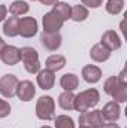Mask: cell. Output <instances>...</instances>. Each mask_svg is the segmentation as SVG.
Segmentation results:
<instances>
[{
    "instance_id": "obj_1",
    "label": "cell",
    "mask_w": 127,
    "mask_h": 128,
    "mask_svg": "<svg viewBox=\"0 0 127 128\" xmlns=\"http://www.w3.org/2000/svg\"><path fill=\"white\" fill-rule=\"evenodd\" d=\"M100 100V94L96 88H88L85 91H81L78 96H75V101H73V109L78 112H87L90 109L96 107V104Z\"/></svg>"
},
{
    "instance_id": "obj_2",
    "label": "cell",
    "mask_w": 127,
    "mask_h": 128,
    "mask_svg": "<svg viewBox=\"0 0 127 128\" xmlns=\"http://www.w3.org/2000/svg\"><path fill=\"white\" fill-rule=\"evenodd\" d=\"M36 116L40 121H52L55 118V101L49 96H42L36 103Z\"/></svg>"
},
{
    "instance_id": "obj_3",
    "label": "cell",
    "mask_w": 127,
    "mask_h": 128,
    "mask_svg": "<svg viewBox=\"0 0 127 128\" xmlns=\"http://www.w3.org/2000/svg\"><path fill=\"white\" fill-rule=\"evenodd\" d=\"M21 51V61L24 64V68L27 73L36 74L40 70V63H39V54L32 46H24L20 49Z\"/></svg>"
},
{
    "instance_id": "obj_4",
    "label": "cell",
    "mask_w": 127,
    "mask_h": 128,
    "mask_svg": "<svg viewBox=\"0 0 127 128\" xmlns=\"http://www.w3.org/2000/svg\"><path fill=\"white\" fill-rule=\"evenodd\" d=\"M105 124V119L102 116L100 110H87L79 115V127H88V128H102Z\"/></svg>"
},
{
    "instance_id": "obj_5",
    "label": "cell",
    "mask_w": 127,
    "mask_h": 128,
    "mask_svg": "<svg viewBox=\"0 0 127 128\" xmlns=\"http://www.w3.org/2000/svg\"><path fill=\"white\" fill-rule=\"evenodd\" d=\"M18 78L15 74H3L0 78V94L5 98H12L17 94Z\"/></svg>"
},
{
    "instance_id": "obj_6",
    "label": "cell",
    "mask_w": 127,
    "mask_h": 128,
    "mask_svg": "<svg viewBox=\"0 0 127 128\" xmlns=\"http://www.w3.org/2000/svg\"><path fill=\"white\" fill-rule=\"evenodd\" d=\"M37 33V21L32 16H23L18 20V34L29 39Z\"/></svg>"
},
{
    "instance_id": "obj_7",
    "label": "cell",
    "mask_w": 127,
    "mask_h": 128,
    "mask_svg": "<svg viewBox=\"0 0 127 128\" xmlns=\"http://www.w3.org/2000/svg\"><path fill=\"white\" fill-rule=\"evenodd\" d=\"M64 21L60 20L54 12H46L42 16V27L45 33H58L60 28L63 27Z\"/></svg>"
},
{
    "instance_id": "obj_8",
    "label": "cell",
    "mask_w": 127,
    "mask_h": 128,
    "mask_svg": "<svg viewBox=\"0 0 127 128\" xmlns=\"http://www.w3.org/2000/svg\"><path fill=\"white\" fill-rule=\"evenodd\" d=\"M61 42H63V37L60 33L42 32V34H40V45L48 51H57L61 46Z\"/></svg>"
},
{
    "instance_id": "obj_9",
    "label": "cell",
    "mask_w": 127,
    "mask_h": 128,
    "mask_svg": "<svg viewBox=\"0 0 127 128\" xmlns=\"http://www.w3.org/2000/svg\"><path fill=\"white\" fill-rule=\"evenodd\" d=\"M0 60L5 64H8V66L18 64L20 60H21V51H20V48L12 46V45H6L3 48V51L0 52Z\"/></svg>"
},
{
    "instance_id": "obj_10",
    "label": "cell",
    "mask_w": 127,
    "mask_h": 128,
    "mask_svg": "<svg viewBox=\"0 0 127 128\" xmlns=\"http://www.w3.org/2000/svg\"><path fill=\"white\" fill-rule=\"evenodd\" d=\"M102 112V116L105 121L108 122H117L120 115H121V107H120V103L117 101H109L103 106V109L100 110Z\"/></svg>"
},
{
    "instance_id": "obj_11",
    "label": "cell",
    "mask_w": 127,
    "mask_h": 128,
    "mask_svg": "<svg viewBox=\"0 0 127 128\" xmlns=\"http://www.w3.org/2000/svg\"><path fill=\"white\" fill-rule=\"evenodd\" d=\"M100 43H102L105 48H108L111 52H112V51H117V49L121 48V39H120L118 33L114 32V30H108V32L103 33V34H102V40H100Z\"/></svg>"
},
{
    "instance_id": "obj_12",
    "label": "cell",
    "mask_w": 127,
    "mask_h": 128,
    "mask_svg": "<svg viewBox=\"0 0 127 128\" xmlns=\"http://www.w3.org/2000/svg\"><path fill=\"white\" fill-rule=\"evenodd\" d=\"M36 94V88L33 85V82L30 80H21L18 82V86H17V94L21 101H30Z\"/></svg>"
},
{
    "instance_id": "obj_13",
    "label": "cell",
    "mask_w": 127,
    "mask_h": 128,
    "mask_svg": "<svg viewBox=\"0 0 127 128\" xmlns=\"http://www.w3.org/2000/svg\"><path fill=\"white\" fill-rule=\"evenodd\" d=\"M36 82L39 85V88L42 90H51L55 84V76H54V72L48 70V68H43V70H39L37 72V76H36Z\"/></svg>"
},
{
    "instance_id": "obj_14",
    "label": "cell",
    "mask_w": 127,
    "mask_h": 128,
    "mask_svg": "<svg viewBox=\"0 0 127 128\" xmlns=\"http://www.w3.org/2000/svg\"><path fill=\"white\" fill-rule=\"evenodd\" d=\"M81 74H82L84 80L88 82V84H97L102 79V70L97 66H93V64H88V66L82 67Z\"/></svg>"
},
{
    "instance_id": "obj_15",
    "label": "cell",
    "mask_w": 127,
    "mask_h": 128,
    "mask_svg": "<svg viewBox=\"0 0 127 128\" xmlns=\"http://www.w3.org/2000/svg\"><path fill=\"white\" fill-rule=\"evenodd\" d=\"M90 57H91V60L96 61V63H103V61L109 60V57H111V51H109L108 48H105L102 43H97V45H94V46L91 48V51H90Z\"/></svg>"
},
{
    "instance_id": "obj_16",
    "label": "cell",
    "mask_w": 127,
    "mask_h": 128,
    "mask_svg": "<svg viewBox=\"0 0 127 128\" xmlns=\"http://www.w3.org/2000/svg\"><path fill=\"white\" fill-rule=\"evenodd\" d=\"M64 66H66V58L60 54H54V55H49L45 61V68L51 70V72H58L61 70Z\"/></svg>"
},
{
    "instance_id": "obj_17",
    "label": "cell",
    "mask_w": 127,
    "mask_h": 128,
    "mask_svg": "<svg viewBox=\"0 0 127 128\" xmlns=\"http://www.w3.org/2000/svg\"><path fill=\"white\" fill-rule=\"evenodd\" d=\"M60 86L63 88L64 91H75L79 86V79L73 73H66L60 79Z\"/></svg>"
},
{
    "instance_id": "obj_18",
    "label": "cell",
    "mask_w": 127,
    "mask_h": 128,
    "mask_svg": "<svg viewBox=\"0 0 127 128\" xmlns=\"http://www.w3.org/2000/svg\"><path fill=\"white\" fill-rule=\"evenodd\" d=\"M51 12H54L60 20L67 21V20H70L72 6H70V4H67V3H64V2H57V3L52 6V10H51Z\"/></svg>"
},
{
    "instance_id": "obj_19",
    "label": "cell",
    "mask_w": 127,
    "mask_h": 128,
    "mask_svg": "<svg viewBox=\"0 0 127 128\" xmlns=\"http://www.w3.org/2000/svg\"><path fill=\"white\" fill-rule=\"evenodd\" d=\"M29 9H30V6L27 4V2H24V0H15V2H12L9 4L8 10H9V14L12 16H21V15H26L29 12Z\"/></svg>"
},
{
    "instance_id": "obj_20",
    "label": "cell",
    "mask_w": 127,
    "mask_h": 128,
    "mask_svg": "<svg viewBox=\"0 0 127 128\" xmlns=\"http://www.w3.org/2000/svg\"><path fill=\"white\" fill-rule=\"evenodd\" d=\"M18 16H9L5 24H3V33L8 37H15L18 36Z\"/></svg>"
},
{
    "instance_id": "obj_21",
    "label": "cell",
    "mask_w": 127,
    "mask_h": 128,
    "mask_svg": "<svg viewBox=\"0 0 127 128\" xmlns=\"http://www.w3.org/2000/svg\"><path fill=\"white\" fill-rule=\"evenodd\" d=\"M73 101H75V94L72 91H64L58 96V106L63 110H73Z\"/></svg>"
},
{
    "instance_id": "obj_22",
    "label": "cell",
    "mask_w": 127,
    "mask_h": 128,
    "mask_svg": "<svg viewBox=\"0 0 127 128\" xmlns=\"http://www.w3.org/2000/svg\"><path fill=\"white\" fill-rule=\"evenodd\" d=\"M111 97H112L114 101H117V103H124V101H127V84L118 82L117 86H115V90L112 91Z\"/></svg>"
},
{
    "instance_id": "obj_23",
    "label": "cell",
    "mask_w": 127,
    "mask_h": 128,
    "mask_svg": "<svg viewBox=\"0 0 127 128\" xmlns=\"http://www.w3.org/2000/svg\"><path fill=\"white\" fill-rule=\"evenodd\" d=\"M88 18V9L82 4H75L72 8V14H70V20L76 21V22H81V21H85Z\"/></svg>"
},
{
    "instance_id": "obj_24",
    "label": "cell",
    "mask_w": 127,
    "mask_h": 128,
    "mask_svg": "<svg viewBox=\"0 0 127 128\" xmlns=\"http://www.w3.org/2000/svg\"><path fill=\"white\" fill-rule=\"evenodd\" d=\"M54 125L55 128H75V122L67 115H58L54 118Z\"/></svg>"
},
{
    "instance_id": "obj_25",
    "label": "cell",
    "mask_w": 127,
    "mask_h": 128,
    "mask_svg": "<svg viewBox=\"0 0 127 128\" xmlns=\"http://www.w3.org/2000/svg\"><path fill=\"white\" fill-rule=\"evenodd\" d=\"M124 8V0H108L106 2V12L111 15H118Z\"/></svg>"
},
{
    "instance_id": "obj_26",
    "label": "cell",
    "mask_w": 127,
    "mask_h": 128,
    "mask_svg": "<svg viewBox=\"0 0 127 128\" xmlns=\"http://www.w3.org/2000/svg\"><path fill=\"white\" fill-rule=\"evenodd\" d=\"M117 84H118V79H117V76H111V78H108V79L105 80V85H103V90H105V92H106L108 96H111V94H112V91L115 90Z\"/></svg>"
},
{
    "instance_id": "obj_27",
    "label": "cell",
    "mask_w": 127,
    "mask_h": 128,
    "mask_svg": "<svg viewBox=\"0 0 127 128\" xmlns=\"http://www.w3.org/2000/svg\"><path fill=\"white\" fill-rule=\"evenodd\" d=\"M9 113H11V104L6 100L0 98V118H6L9 116Z\"/></svg>"
},
{
    "instance_id": "obj_28",
    "label": "cell",
    "mask_w": 127,
    "mask_h": 128,
    "mask_svg": "<svg viewBox=\"0 0 127 128\" xmlns=\"http://www.w3.org/2000/svg\"><path fill=\"white\" fill-rule=\"evenodd\" d=\"M81 3H82V6H85V8H100L102 6V3H103V0H81Z\"/></svg>"
},
{
    "instance_id": "obj_29",
    "label": "cell",
    "mask_w": 127,
    "mask_h": 128,
    "mask_svg": "<svg viewBox=\"0 0 127 128\" xmlns=\"http://www.w3.org/2000/svg\"><path fill=\"white\" fill-rule=\"evenodd\" d=\"M6 14H8V8L5 4H0V22L6 18Z\"/></svg>"
},
{
    "instance_id": "obj_30",
    "label": "cell",
    "mask_w": 127,
    "mask_h": 128,
    "mask_svg": "<svg viewBox=\"0 0 127 128\" xmlns=\"http://www.w3.org/2000/svg\"><path fill=\"white\" fill-rule=\"evenodd\" d=\"M39 2H40L43 6H54L58 0H39Z\"/></svg>"
},
{
    "instance_id": "obj_31",
    "label": "cell",
    "mask_w": 127,
    "mask_h": 128,
    "mask_svg": "<svg viewBox=\"0 0 127 128\" xmlns=\"http://www.w3.org/2000/svg\"><path fill=\"white\" fill-rule=\"evenodd\" d=\"M102 128H120V127L117 124H114V122H108V124H103Z\"/></svg>"
},
{
    "instance_id": "obj_32",
    "label": "cell",
    "mask_w": 127,
    "mask_h": 128,
    "mask_svg": "<svg viewBox=\"0 0 127 128\" xmlns=\"http://www.w3.org/2000/svg\"><path fill=\"white\" fill-rule=\"evenodd\" d=\"M5 46H6V43H5V40H3V39L0 37V52L3 51V48H5Z\"/></svg>"
},
{
    "instance_id": "obj_33",
    "label": "cell",
    "mask_w": 127,
    "mask_h": 128,
    "mask_svg": "<svg viewBox=\"0 0 127 128\" xmlns=\"http://www.w3.org/2000/svg\"><path fill=\"white\" fill-rule=\"evenodd\" d=\"M40 128H51V127H48V125H43V127H40Z\"/></svg>"
},
{
    "instance_id": "obj_34",
    "label": "cell",
    "mask_w": 127,
    "mask_h": 128,
    "mask_svg": "<svg viewBox=\"0 0 127 128\" xmlns=\"http://www.w3.org/2000/svg\"><path fill=\"white\" fill-rule=\"evenodd\" d=\"M79 128H88V127H79Z\"/></svg>"
},
{
    "instance_id": "obj_35",
    "label": "cell",
    "mask_w": 127,
    "mask_h": 128,
    "mask_svg": "<svg viewBox=\"0 0 127 128\" xmlns=\"http://www.w3.org/2000/svg\"><path fill=\"white\" fill-rule=\"evenodd\" d=\"M32 2H36V0H32Z\"/></svg>"
}]
</instances>
